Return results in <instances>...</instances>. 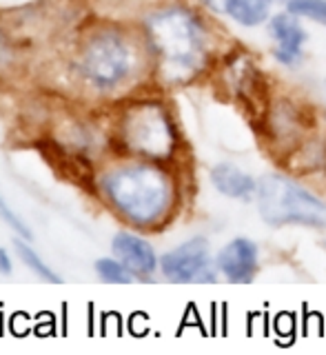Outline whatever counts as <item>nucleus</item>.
I'll return each mask as SVG.
<instances>
[{
	"instance_id": "f8f14e48",
	"label": "nucleus",
	"mask_w": 326,
	"mask_h": 355,
	"mask_svg": "<svg viewBox=\"0 0 326 355\" xmlns=\"http://www.w3.org/2000/svg\"><path fill=\"white\" fill-rule=\"evenodd\" d=\"M16 251H18V255H20V260L25 262L29 269L36 273L40 280H44V282H49V284H60L62 282V277L55 273L51 266L44 262L40 255L31 249V244H27V240L25 238H18L16 240Z\"/></svg>"
},
{
	"instance_id": "9b49d317",
	"label": "nucleus",
	"mask_w": 326,
	"mask_h": 355,
	"mask_svg": "<svg viewBox=\"0 0 326 355\" xmlns=\"http://www.w3.org/2000/svg\"><path fill=\"white\" fill-rule=\"evenodd\" d=\"M205 3L242 27H260L271 18L273 0H205Z\"/></svg>"
},
{
	"instance_id": "dca6fc26",
	"label": "nucleus",
	"mask_w": 326,
	"mask_h": 355,
	"mask_svg": "<svg viewBox=\"0 0 326 355\" xmlns=\"http://www.w3.org/2000/svg\"><path fill=\"white\" fill-rule=\"evenodd\" d=\"M11 266H14V262H11L9 253L5 249H0V273L3 275H9L11 273Z\"/></svg>"
},
{
	"instance_id": "4468645a",
	"label": "nucleus",
	"mask_w": 326,
	"mask_h": 355,
	"mask_svg": "<svg viewBox=\"0 0 326 355\" xmlns=\"http://www.w3.org/2000/svg\"><path fill=\"white\" fill-rule=\"evenodd\" d=\"M289 11L326 27V0H289Z\"/></svg>"
},
{
	"instance_id": "f3484780",
	"label": "nucleus",
	"mask_w": 326,
	"mask_h": 355,
	"mask_svg": "<svg viewBox=\"0 0 326 355\" xmlns=\"http://www.w3.org/2000/svg\"><path fill=\"white\" fill-rule=\"evenodd\" d=\"M5 53H7V42H5V36L0 33V60L5 58Z\"/></svg>"
},
{
	"instance_id": "a211bd4d",
	"label": "nucleus",
	"mask_w": 326,
	"mask_h": 355,
	"mask_svg": "<svg viewBox=\"0 0 326 355\" xmlns=\"http://www.w3.org/2000/svg\"><path fill=\"white\" fill-rule=\"evenodd\" d=\"M273 3H289V0H273Z\"/></svg>"
},
{
	"instance_id": "6e6552de",
	"label": "nucleus",
	"mask_w": 326,
	"mask_h": 355,
	"mask_svg": "<svg viewBox=\"0 0 326 355\" xmlns=\"http://www.w3.org/2000/svg\"><path fill=\"white\" fill-rule=\"evenodd\" d=\"M268 36L273 40V55L280 64L295 67L304 58L307 47V29L302 27L300 16L293 11H282L268 18Z\"/></svg>"
},
{
	"instance_id": "2eb2a0df",
	"label": "nucleus",
	"mask_w": 326,
	"mask_h": 355,
	"mask_svg": "<svg viewBox=\"0 0 326 355\" xmlns=\"http://www.w3.org/2000/svg\"><path fill=\"white\" fill-rule=\"evenodd\" d=\"M0 218H3L7 225L16 231V236L18 238H25V240H31V231H29V227L25 225V222H22L14 211L9 209V205L3 200V196H0Z\"/></svg>"
},
{
	"instance_id": "7ed1b4c3",
	"label": "nucleus",
	"mask_w": 326,
	"mask_h": 355,
	"mask_svg": "<svg viewBox=\"0 0 326 355\" xmlns=\"http://www.w3.org/2000/svg\"><path fill=\"white\" fill-rule=\"evenodd\" d=\"M78 69L94 92H118L138 71V49L122 31L103 29L85 42L78 58Z\"/></svg>"
},
{
	"instance_id": "ddd939ff",
	"label": "nucleus",
	"mask_w": 326,
	"mask_h": 355,
	"mask_svg": "<svg viewBox=\"0 0 326 355\" xmlns=\"http://www.w3.org/2000/svg\"><path fill=\"white\" fill-rule=\"evenodd\" d=\"M96 273L109 284H131L136 280V273H133L125 262H120L118 258L96 260Z\"/></svg>"
},
{
	"instance_id": "1a4fd4ad",
	"label": "nucleus",
	"mask_w": 326,
	"mask_h": 355,
	"mask_svg": "<svg viewBox=\"0 0 326 355\" xmlns=\"http://www.w3.org/2000/svg\"><path fill=\"white\" fill-rule=\"evenodd\" d=\"M111 251H114V255L120 262H125L136 273V277H151L160 269V260L155 255L151 242L138 236V233L131 231L116 233L114 240H111Z\"/></svg>"
},
{
	"instance_id": "423d86ee",
	"label": "nucleus",
	"mask_w": 326,
	"mask_h": 355,
	"mask_svg": "<svg viewBox=\"0 0 326 355\" xmlns=\"http://www.w3.org/2000/svg\"><path fill=\"white\" fill-rule=\"evenodd\" d=\"M160 273L173 284H205L216 280L218 269L207 238H189L166 251L160 258Z\"/></svg>"
},
{
	"instance_id": "f03ea898",
	"label": "nucleus",
	"mask_w": 326,
	"mask_h": 355,
	"mask_svg": "<svg viewBox=\"0 0 326 355\" xmlns=\"http://www.w3.org/2000/svg\"><path fill=\"white\" fill-rule=\"evenodd\" d=\"M144 40L166 83H189L209 60V29L194 9L182 5L149 14Z\"/></svg>"
},
{
	"instance_id": "20e7f679",
	"label": "nucleus",
	"mask_w": 326,
	"mask_h": 355,
	"mask_svg": "<svg viewBox=\"0 0 326 355\" xmlns=\"http://www.w3.org/2000/svg\"><path fill=\"white\" fill-rule=\"evenodd\" d=\"M260 218L271 227H326V202L307 187L280 173H266L255 193Z\"/></svg>"
},
{
	"instance_id": "39448f33",
	"label": "nucleus",
	"mask_w": 326,
	"mask_h": 355,
	"mask_svg": "<svg viewBox=\"0 0 326 355\" xmlns=\"http://www.w3.org/2000/svg\"><path fill=\"white\" fill-rule=\"evenodd\" d=\"M118 136L122 147L142 160H169L178 147L173 118L169 109L155 100H142L122 111Z\"/></svg>"
},
{
	"instance_id": "9d476101",
	"label": "nucleus",
	"mask_w": 326,
	"mask_h": 355,
	"mask_svg": "<svg viewBox=\"0 0 326 355\" xmlns=\"http://www.w3.org/2000/svg\"><path fill=\"white\" fill-rule=\"evenodd\" d=\"M211 184L218 193L231 200H253L257 193V182L251 173H246L233 162H218L211 169Z\"/></svg>"
},
{
	"instance_id": "f257e3e1",
	"label": "nucleus",
	"mask_w": 326,
	"mask_h": 355,
	"mask_svg": "<svg viewBox=\"0 0 326 355\" xmlns=\"http://www.w3.org/2000/svg\"><path fill=\"white\" fill-rule=\"evenodd\" d=\"M107 205L133 227L153 229L169 218L175 202V182L160 162L129 160L100 175Z\"/></svg>"
},
{
	"instance_id": "0eeeda50",
	"label": "nucleus",
	"mask_w": 326,
	"mask_h": 355,
	"mask_svg": "<svg viewBox=\"0 0 326 355\" xmlns=\"http://www.w3.org/2000/svg\"><path fill=\"white\" fill-rule=\"evenodd\" d=\"M216 269L231 284H249L260 269V249L249 238H233L220 249Z\"/></svg>"
}]
</instances>
